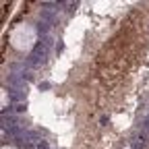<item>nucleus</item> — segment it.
Instances as JSON below:
<instances>
[{
	"mask_svg": "<svg viewBox=\"0 0 149 149\" xmlns=\"http://www.w3.org/2000/svg\"><path fill=\"white\" fill-rule=\"evenodd\" d=\"M37 42V31L33 25L29 23H21V25H17L10 33V46L19 52H29Z\"/></svg>",
	"mask_w": 149,
	"mask_h": 149,
	"instance_id": "nucleus-1",
	"label": "nucleus"
},
{
	"mask_svg": "<svg viewBox=\"0 0 149 149\" xmlns=\"http://www.w3.org/2000/svg\"><path fill=\"white\" fill-rule=\"evenodd\" d=\"M4 106H6V91L2 89V108H4Z\"/></svg>",
	"mask_w": 149,
	"mask_h": 149,
	"instance_id": "nucleus-2",
	"label": "nucleus"
},
{
	"mask_svg": "<svg viewBox=\"0 0 149 149\" xmlns=\"http://www.w3.org/2000/svg\"><path fill=\"white\" fill-rule=\"evenodd\" d=\"M2 149H15V147H6V145H4V147H2Z\"/></svg>",
	"mask_w": 149,
	"mask_h": 149,
	"instance_id": "nucleus-3",
	"label": "nucleus"
}]
</instances>
